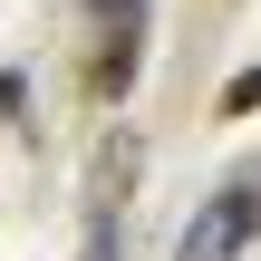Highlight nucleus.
Masks as SVG:
<instances>
[{"label": "nucleus", "mask_w": 261, "mask_h": 261, "mask_svg": "<svg viewBox=\"0 0 261 261\" xmlns=\"http://www.w3.org/2000/svg\"><path fill=\"white\" fill-rule=\"evenodd\" d=\"M261 242V165H242L223 194L194 203V223L174 232V261H242Z\"/></svg>", "instance_id": "nucleus-1"}, {"label": "nucleus", "mask_w": 261, "mask_h": 261, "mask_svg": "<svg viewBox=\"0 0 261 261\" xmlns=\"http://www.w3.org/2000/svg\"><path fill=\"white\" fill-rule=\"evenodd\" d=\"M136 68H145V19H107L97 48H87V97H97V107H126Z\"/></svg>", "instance_id": "nucleus-2"}, {"label": "nucleus", "mask_w": 261, "mask_h": 261, "mask_svg": "<svg viewBox=\"0 0 261 261\" xmlns=\"http://www.w3.org/2000/svg\"><path fill=\"white\" fill-rule=\"evenodd\" d=\"M136 174H145V145L136 136H97V155H87V213H116L136 194Z\"/></svg>", "instance_id": "nucleus-3"}, {"label": "nucleus", "mask_w": 261, "mask_h": 261, "mask_svg": "<svg viewBox=\"0 0 261 261\" xmlns=\"http://www.w3.org/2000/svg\"><path fill=\"white\" fill-rule=\"evenodd\" d=\"M77 261H116V213H87V242H77Z\"/></svg>", "instance_id": "nucleus-4"}, {"label": "nucleus", "mask_w": 261, "mask_h": 261, "mask_svg": "<svg viewBox=\"0 0 261 261\" xmlns=\"http://www.w3.org/2000/svg\"><path fill=\"white\" fill-rule=\"evenodd\" d=\"M252 107H261V68H242V77L223 87V116H252Z\"/></svg>", "instance_id": "nucleus-5"}, {"label": "nucleus", "mask_w": 261, "mask_h": 261, "mask_svg": "<svg viewBox=\"0 0 261 261\" xmlns=\"http://www.w3.org/2000/svg\"><path fill=\"white\" fill-rule=\"evenodd\" d=\"M87 19L107 29V19H145V0H87Z\"/></svg>", "instance_id": "nucleus-6"}]
</instances>
